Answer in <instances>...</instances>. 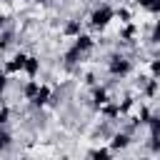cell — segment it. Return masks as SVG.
Returning a JSON list of instances; mask_svg holds the SVG:
<instances>
[{
  "label": "cell",
  "mask_w": 160,
  "mask_h": 160,
  "mask_svg": "<svg viewBox=\"0 0 160 160\" xmlns=\"http://www.w3.org/2000/svg\"><path fill=\"white\" fill-rule=\"evenodd\" d=\"M102 62H105L108 75L120 78V80H125V78L135 70V60H132L128 52H120V50H115V48H110V52L102 55Z\"/></svg>",
  "instance_id": "1"
},
{
  "label": "cell",
  "mask_w": 160,
  "mask_h": 160,
  "mask_svg": "<svg viewBox=\"0 0 160 160\" xmlns=\"http://www.w3.org/2000/svg\"><path fill=\"white\" fill-rule=\"evenodd\" d=\"M85 155H88V158H95V160H110L115 152H112L108 145H98V148H90Z\"/></svg>",
  "instance_id": "12"
},
{
  "label": "cell",
  "mask_w": 160,
  "mask_h": 160,
  "mask_svg": "<svg viewBox=\"0 0 160 160\" xmlns=\"http://www.w3.org/2000/svg\"><path fill=\"white\" fill-rule=\"evenodd\" d=\"M40 68H42V60H40L35 52H28V58H25V62H22V72H25L28 78H38Z\"/></svg>",
  "instance_id": "10"
},
{
  "label": "cell",
  "mask_w": 160,
  "mask_h": 160,
  "mask_svg": "<svg viewBox=\"0 0 160 160\" xmlns=\"http://www.w3.org/2000/svg\"><path fill=\"white\" fill-rule=\"evenodd\" d=\"M32 2H38V5H45V2H48V0H32Z\"/></svg>",
  "instance_id": "19"
},
{
  "label": "cell",
  "mask_w": 160,
  "mask_h": 160,
  "mask_svg": "<svg viewBox=\"0 0 160 160\" xmlns=\"http://www.w3.org/2000/svg\"><path fill=\"white\" fill-rule=\"evenodd\" d=\"M118 130V120H110V118H100V120H95V125L88 130V138L92 140V142H108L110 140V135Z\"/></svg>",
  "instance_id": "3"
},
{
  "label": "cell",
  "mask_w": 160,
  "mask_h": 160,
  "mask_svg": "<svg viewBox=\"0 0 160 160\" xmlns=\"http://www.w3.org/2000/svg\"><path fill=\"white\" fill-rule=\"evenodd\" d=\"M140 98H142V100H155V98H158V78H150V80L145 82V88L140 90Z\"/></svg>",
  "instance_id": "14"
},
{
  "label": "cell",
  "mask_w": 160,
  "mask_h": 160,
  "mask_svg": "<svg viewBox=\"0 0 160 160\" xmlns=\"http://www.w3.org/2000/svg\"><path fill=\"white\" fill-rule=\"evenodd\" d=\"M112 15H115V20H120V25H125V22H132V10H130V8H125V5H118V8H112Z\"/></svg>",
  "instance_id": "15"
},
{
  "label": "cell",
  "mask_w": 160,
  "mask_h": 160,
  "mask_svg": "<svg viewBox=\"0 0 160 160\" xmlns=\"http://www.w3.org/2000/svg\"><path fill=\"white\" fill-rule=\"evenodd\" d=\"M15 145H18V140H15L12 130L10 128H0V155L15 152Z\"/></svg>",
  "instance_id": "8"
},
{
  "label": "cell",
  "mask_w": 160,
  "mask_h": 160,
  "mask_svg": "<svg viewBox=\"0 0 160 160\" xmlns=\"http://www.w3.org/2000/svg\"><path fill=\"white\" fill-rule=\"evenodd\" d=\"M78 32H82V20L80 18H65L62 20V25H60V35L62 38H75Z\"/></svg>",
  "instance_id": "7"
},
{
  "label": "cell",
  "mask_w": 160,
  "mask_h": 160,
  "mask_svg": "<svg viewBox=\"0 0 160 160\" xmlns=\"http://www.w3.org/2000/svg\"><path fill=\"white\" fill-rule=\"evenodd\" d=\"M148 80H150V75H148V72H140V75H135V80H132V88L140 92V90L145 88V82H148Z\"/></svg>",
  "instance_id": "16"
},
{
  "label": "cell",
  "mask_w": 160,
  "mask_h": 160,
  "mask_svg": "<svg viewBox=\"0 0 160 160\" xmlns=\"http://www.w3.org/2000/svg\"><path fill=\"white\" fill-rule=\"evenodd\" d=\"M115 20V15H112V5L110 2H98V5H92L90 8V12H88V30H92V32H102L110 22Z\"/></svg>",
  "instance_id": "2"
},
{
  "label": "cell",
  "mask_w": 160,
  "mask_h": 160,
  "mask_svg": "<svg viewBox=\"0 0 160 160\" xmlns=\"http://www.w3.org/2000/svg\"><path fill=\"white\" fill-rule=\"evenodd\" d=\"M132 142H135V138H132V135H128L125 130H120V128H118V130L110 135V140H108V148H110L112 152H125V150H128Z\"/></svg>",
  "instance_id": "5"
},
{
  "label": "cell",
  "mask_w": 160,
  "mask_h": 160,
  "mask_svg": "<svg viewBox=\"0 0 160 160\" xmlns=\"http://www.w3.org/2000/svg\"><path fill=\"white\" fill-rule=\"evenodd\" d=\"M118 38H122V40H135V38H140V28H138L135 22H125V25L120 28Z\"/></svg>",
  "instance_id": "13"
},
{
  "label": "cell",
  "mask_w": 160,
  "mask_h": 160,
  "mask_svg": "<svg viewBox=\"0 0 160 160\" xmlns=\"http://www.w3.org/2000/svg\"><path fill=\"white\" fill-rule=\"evenodd\" d=\"M135 102H138V95L128 90V92L122 95V100H118V108H120V115H128V112H132V110H135Z\"/></svg>",
  "instance_id": "11"
},
{
  "label": "cell",
  "mask_w": 160,
  "mask_h": 160,
  "mask_svg": "<svg viewBox=\"0 0 160 160\" xmlns=\"http://www.w3.org/2000/svg\"><path fill=\"white\" fill-rule=\"evenodd\" d=\"M20 45V30H18V22H10L8 28L0 30V52H10Z\"/></svg>",
  "instance_id": "4"
},
{
  "label": "cell",
  "mask_w": 160,
  "mask_h": 160,
  "mask_svg": "<svg viewBox=\"0 0 160 160\" xmlns=\"http://www.w3.org/2000/svg\"><path fill=\"white\" fill-rule=\"evenodd\" d=\"M0 2H10V0H0Z\"/></svg>",
  "instance_id": "21"
},
{
  "label": "cell",
  "mask_w": 160,
  "mask_h": 160,
  "mask_svg": "<svg viewBox=\"0 0 160 160\" xmlns=\"http://www.w3.org/2000/svg\"><path fill=\"white\" fill-rule=\"evenodd\" d=\"M22 2H32V0H22Z\"/></svg>",
  "instance_id": "20"
},
{
  "label": "cell",
  "mask_w": 160,
  "mask_h": 160,
  "mask_svg": "<svg viewBox=\"0 0 160 160\" xmlns=\"http://www.w3.org/2000/svg\"><path fill=\"white\" fill-rule=\"evenodd\" d=\"M48 98H50V82H40L38 92L28 100V105H32V108H48Z\"/></svg>",
  "instance_id": "9"
},
{
  "label": "cell",
  "mask_w": 160,
  "mask_h": 160,
  "mask_svg": "<svg viewBox=\"0 0 160 160\" xmlns=\"http://www.w3.org/2000/svg\"><path fill=\"white\" fill-rule=\"evenodd\" d=\"M148 62H150V78H160V60L158 58H148Z\"/></svg>",
  "instance_id": "17"
},
{
  "label": "cell",
  "mask_w": 160,
  "mask_h": 160,
  "mask_svg": "<svg viewBox=\"0 0 160 160\" xmlns=\"http://www.w3.org/2000/svg\"><path fill=\"white\" fill-rule=\"evenodd\" d=\"M10 22H15V20H12V15H8V12H0V30H2V28H8Z\"/></svg>",
  "instance_id": "18"
},
{
  "label": "cell",
  "mask_w": 160,
  "mask_h": 160,
  "mask_svg": "<svg viewBox=\"0 0 160 160\" xmlns=\"http://www.w3.org/2000/svg\"><path fill=\"white\" fill-rule=\"evenodd\" d=\"M25 58H28L25 50L12 52V58H8V60L2 62V70H5L8 75H18V72H22V62H25Z\"/></svg>",
  "instance_id": "6"
}]
</instances>
